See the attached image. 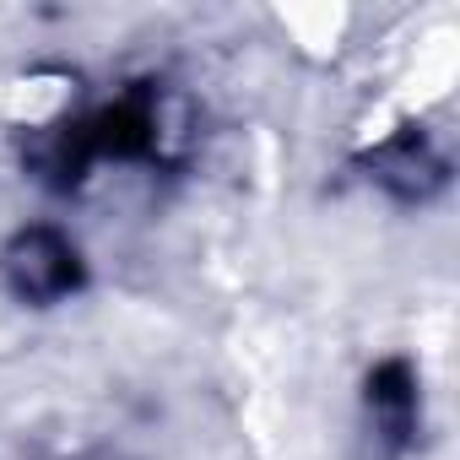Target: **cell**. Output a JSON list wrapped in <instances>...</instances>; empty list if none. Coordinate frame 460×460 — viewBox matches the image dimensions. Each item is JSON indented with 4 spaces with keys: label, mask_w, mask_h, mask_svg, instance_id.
<instances>
[{
    "label": "cell",
    "mask_w": 460,
    "mask_h": 460,
    "mask_svg": "<svg viewBox=\"0 0 460 460\" xmlns=\"http://www.w3.org/2000/svg\"><path fill=\"white\" fill-rule=\"evenodd\" d=\"M0 271H6V288L28 304H55L82 282V255L71 239H60L55 227H28L6 244L0 255Z\"/></svg>",
    "instance_id": "cell-1"
}]
</instances>
